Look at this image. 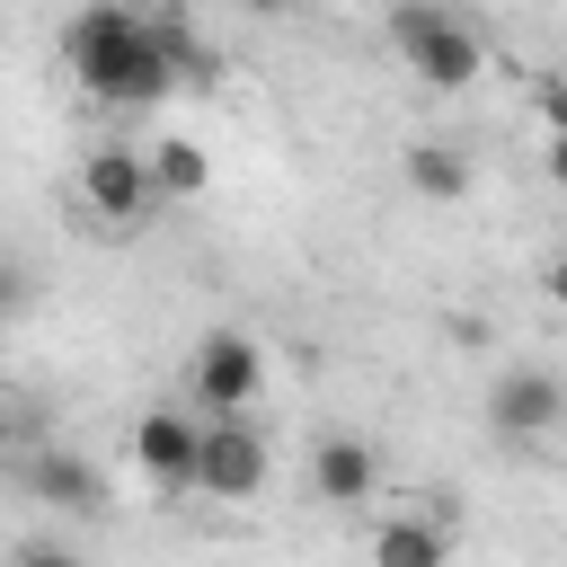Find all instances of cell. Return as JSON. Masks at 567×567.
<instances>
[{
  "label": "cell",
  "mask_w": 567,
  "mask_h": 567,
  "mask_svg": "<svg viewBox=\"0 0 567 567\" xmlns=\"http://www.w3.org/2000/svg\"><path fill=\"white\" fill-rule=\"evenodd\" d=\"M62 62H71V80H80L97 106H159V97L177 89L159 27L133 18L124 0H89V9L62 27Z\"/></svg>",
  "instance_id": "6da1fadb"
},
{
  "label": "cell",
  "mask_w": 567,
  "mask_h": 567,
  "mask_svg": "<svg viewBox=\"0 0 567 567\" xmlns=\"http://www.w3.org/2000/svg\"><path fill=\"white\" fill-rule=\"evenodd\" d=\"M390 53H399L425 89H443V97L487 71V35H478L452 0H399V9H390Z\"/></svg>",
  "instance_id": "7a4b0ae2"
},
{
  "label": "cell",
  "mask_w": 567,
  "mask_h": 567,
  "mask_svg": "<svg viewBox=\"0 0 567 567\" xmlns=\"http://www.w3.org/2000/svg\"><path fill=\"white\" fill-rule=\"evenodd\" d=\"M186 390L204 416H248L257 390H266V346L248 328H204L195 354H186Z\"/></svg>",
  "instance_id": "3957f363"
},
{
  "label": "cell",
  "mask_w": 567,
  "mask_h": 567,
  "mask_svg": "<svg viewBox=\"0 0 567 567\" xmlns=\"http://www.w3.org/2000/svg\"><path fill=\"white\" fill-rule=\"evenodd\" d=\"M275 478V443L248 416H204V452H195V496L213 505H248Z\"/></svg>",
  "instance_id": "277c9868"
},
{
  "label": "cell",
  "mask_w": 567,
  "mask_h": 567,
  "mask_svg": "<svg viewBox=\"0 0 567 567\" xmlns=\"http://www.w3.org/2000/svg\"><path fill=\"white\" fill-rule=\"evenodd\" d=\"M80 204L97 213V221H151V204H159V186H151V159H142V142H97L89 159H80Z\"/></svg>",
  "instance_id": "5b68a950"
},
{
  "label": "cell",
  "mask_w": 567,
  "mask_h": 567,
  "mask_svg": "<svg viewBox=\"0 0 567 567\" xmlns=\"http://www.w3.org/2000/svg\"><path fill=\"white\" fill-rule=\"evenodd\" d=\"M487 425H496L505 443H549V434L567 425V381L540 372V363L496 372V390H487Z\"/></svg>",
  "instance_id": "8992f818"
},
{
  "label": "cell",
  "mask_w": 567,
  "mask_h": 567,
  "mask_svg": "<svg viewBox=\"0 0 567 567\" xmlns=\"http://www.w3.org/2000/svg\"><path fill=\"white\" fill-rule=\"evenodd\" d=\"M310 496H319L328 514H363V505L381 496V452H372L363 434H319V443H310Z\"/></svg>",
  "instance_id": "52a82bcc"
},
{
  "label": "cell",
  "mask_w": 567,
  "mask_h": 567,
  "mask_svg": "<svg viewBox=\"0 0 567 567\" xmlns=\"http://www.w3.org/2000/svg\"><path fill=\"white\" fill-rule=\"evenodd\" d=\"M195 452H204V416L195 408H142L133 416V461L159 487H195Z\"/></svg>",
  "instance_id": "ba28073f"
},
{
  "label": "cell",
  "mask_w": 567,
  "mask_h": 567,
  "mask_svg": "<svg viewBox=\"0 0 567 567\" xmlns=\"http://www.w3.org/2000/svg\"><path fill=\"white\" fill-rule=\"evenodd\" d=\"M27 496L35 505H53V514H106V478H97V461L89 452H62V443H44V452H27Z\"/></svg>",
  "instance_id": "9c48e42d"
},
{
  "label": "cell",
  "mask_w": 567,
  "mask_h": 567,
  "mask_svg": "<svg viewBox=\"0 0 567 567\" xmlns=\"http://www.w3.org/2000/svg\"><path fill=\"white\" fill-rule=\"evenodd\" d=\"M142 159H151L159 204H204L213 195V151L195 133H159V142H142Z\"/></svg>",
  "instance_id": "30bf717a"
},
{
  "label": "cell",
  "mask_w": 567,
  "mask_h": 567,
  "mask_svg": "<svg viewBox=\"0 0 567 567\" xmlns=\"http://www.w3.org/2000/svg\"><path fill=\"white\" fill-rule=\"evenodd\" d=\"M372 567H452V532L425 514H390L372 523Z\"/></svg>",
  "instance_id": "8fae6325"
},
{
  "label": "cell",
  "mask_w": 567,
  "mask_h": 567,
  "mask_svg": "<svg viewBox=\"0 0 567 567\" xmlns=\"http://www.w3.org/2000/svg\"><path fill=\"white\" fill-rule=\"evenodd\" d=\"M399 177H408L425 204H461V195H470V151H461V142H408Z\"/></svg>",
  "instance_id": "7c38bea8"
},
{
  "label": "cell",
  "mask_w": 567,
  "mask_h": 567,
  "mask_svg": "<svg viewBox=\"0 0 567 567\" xmlns=\"http://www.w3.org/2000/svg\"><path fill=\"white\" fill-rule=\"evenodd\" d=\"M159 44H168V71H177V89H221V44H204L195 27H159Z\"/></svg>",
  "instance_id": "4fadbf2b"
},
{
  "label": "cell",
  "mask_w": 567,
  "mask_h": 567,
  "mask_svg": "<svg viewBox=\"0 0 567 567\" xmlns=\"http://www.w3.org/2000/svg\"><path fill=\"white\" fill-rule=\"evenodd\" d=\"M0 567H80V549H71V540H27V549H9Z\"/></svg>",
  "instance_id": "5bb4252c"
},
{
  "label": "cell",
  "mask_w": 567,
  "mask_h": 567,
  "mask_svg": "<svg viewBox=\"0 0 567 567\" xmlns=\"http://www.w3.org/2000/svg\"><path fill=\"white\" fill-rule=\"evenodd\" d=\"M532 106L549 115V133H567V80H532Z\"/></svg>",
  "instance_id": "9a60e30c"
},
{
  "label": "cell",
  "mask_w": 567,
  "mask_h": 567,
  "mask_svg": "<svg viewBox=\"0 0 567 567\" xmlns=\"http://www.w3.org/2000/svg\"><path fill=\"white\" fill-rule=\"evenodd\" d=\"M18 443H27V408H18V399H9V390H0V461H9V452H18Z\"/></svg>",
  "instance_id": "2e32d148"
},
{
  "label": "cell",
  "mask_w": 567,
  "mask_h": 567,
  "mask_svg": "<svg viewBox=\"0 0 567 567\" xmlns=\"http://www.w3.org/2000/svg\"><path fill=\"white\" fill-rule=\"evenodd\" d=\"M540 159H549V186H567V133H549V151H540Z\"/></svg>",
  "instance_id": "e0dca14e"
},
{
  "label": "cell",
  "mask_w": 567,
  "mask_h": 567,
  "mask_svg": "<svg viewBox=\"0 0 567 567\" xmlns=\"http://www.w3.org/2000/svg\"><path fill=\"white\" fill-rule=\"evenodd\" d=\"M18 310V266H0V319Z\"/></svg>",
  "instance_id": "ac0fdd59"
},
{
  "label": "cell",
  "mask_w": 567,
  "mask_h": 567,
  "mask_svg": "<svg viewBox=\"0 0 567 567\" xmlns=\"http://www.w3.org/2000/svg\"><path fill=\"white\" fill-rule=\"evenodd\" d=\"M549 301L567 310V257H549Z\"/></svg>",
  "instance_id": "d6986e66"
},
{
  "label": "cell",
  "mask_w": 567,
  "mask_h": 567,
  "mask_svg": "<svg viewBox=\"0 0 567 567\" xmlns=\"http://www.w3.org/2000/svg\"><path fill=\"white\" fill-rule=\"evenodd\" d=\"M239 9H248V18H284L292 0H239Z\"/></svg>",
  "instance_id": "ffe728a7"
},
{
  "label": "cell",
  "mask_w": 567,
  "mask_h": 567,
  "mask_svg": "<svg viewBox=\"0 0 567 567\" xmlns=\"http://www.w3.org/2000/svg\"><path fill=\"white\" fill-rule=\"evenodd\" d=\"M0 337H9V319H0Z\"/></svg>",
  "instance_id": "44dd1931"
}]
</instances>
